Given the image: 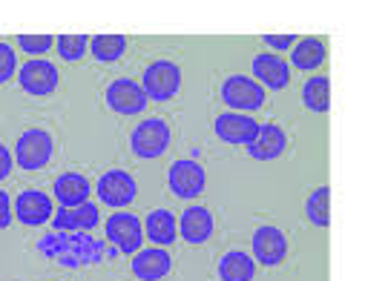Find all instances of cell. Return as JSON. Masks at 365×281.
Masks as SVG:
<instances>
[{"label":"cell","instance_id":"8fae6325","mask_svg":"<svg viewBox=\"0 0 365 281\" xmlns=\"http://www.w3.org/2000/svg\"><path fill=\"white\" fill-rule=\"evenodd\" d=\"M253 255L256 261H262L264 267H277L285 261L288 255V238L279 227H273V224H264L253 233Z\"/></svg>","mask_w":365,"mask_h":281},{"label":"cell","instance_id":"d6986e66","mask_svg":"<svg viewBox=\"0 0 365 281\" xmlns=\"http://www.w3.org/2000/svg\"><path fill=\"white\" fill-rule=\"evenodd\" d=\"M253 78L264 89H285L291 83V66L279 55H256L253 58Z\"/></svg>","mask_w":365,"mask_h":281},{"label":"cell","instance_id":"ba28073f","mask_svg":"<svg viewBox=\"0 0 365 281\" xmlns=\"http://www.w3.org/2000/svg\"><path fill=\"white\" fill-rule=\"evenodd\" d=\"M96 193H98V201H101V204H107V207L115 210V207H127V204L135 201L138 184H135V178H133L130 172H124V169H110V172H104V175L98 178Z\"/></svg>","mask_w":365,"mask_h":281},{"label":"cell","instance_id":"3957f363","mask_svg":"<svg viewBox=\"0 0 365 281\" xmlns=\"http://www.w3.org/2000/svg\"><path fill=\"white\" fill-rule=\"evenodd\" d=\"M170 141H173V132L167 127V121L161 118H147L141 121L133 135H130V149L133 155L144 158V161H153V158H161L167 149H170Z\"/></svg>","mask_w":365,"mask_h":281},{"label":"cell","instance_id":"4316f807","mask_svg":"<svg viewBox=\"0 0 365 281\" xmlns=\"http://www.w3.org/2000/svg\"><path fill=\"white\" fill-rule=\"evenodd\" d=\"M18 46L26 55H46L55 46V38L52 35H18Z\"/></svg>","mask_w":365,"mask_h":281},{"label":"cell","instance_id":"5bb4252c","mask_svg":"<svg viewBox=\"0 0 365 281\" xmlns=\"http://www.w3.org/2000/svg\"><path fill=\"white\" fill-rule=\"evenodd\" d=\"M259 124L250 118V115H242V112H222L213 124V132L219 141L225 144H239V147H247L256 135Z\"/></svg>","mask_w":365,"mask_h":281},{"label":"cell","instance_id":"cb8c5ba5","mask_svg":"<svg viewBox=\"0 0 365 281\" xmlns=\"http://www.w3.org/2000/svg\"><path fill=\"white\" fill-rule=\"evenodd\" d=\"M89 49L98 63H115L127 52V38L124 35H96L89 38Z\"/></svg>","mask_w":365,"mask_h":281},{"label":"cell","instance_id":"277c9868","mask_svg":"<svg viewBox=\"0 0 365 281\" xmlns=\"http://www.w3.org/2000/svg\"><path fill=\"white\" fill-rule=\"evenodd\" d=\"M55 155V141L46 129H26L15 144V161L26 172L43 169Z\"/></svg>","mask_w":365,"mask_h":281},{"label":"cell","instance_id":"44dd1931","mask_svg":"<svg viewBox=\"0 0 365 281\" xmlns=\"http://www.w3.org/2000/svg\"><path fill=\"white\" fill-rule=\"evenodd\" d=\"M144 235L155 244V247H170L178 235V224L175 216L170 210H153L144 221Z\"/></svg>","mask_w":365,"mask_h":281},{"label":"cell","instance_id":"7402d4cb","mask_svg":"<svg viewBox=\"0 0 365 281\" xmlns=\"http://www.w3.org/2000/svg\"><path fill=\"white\" fill-rule=\"evenodd\" d=\"M325 55H328L325 41H319V38H302L291 49V63L299 72H311V69H319L325 63Z\"/></svg>","mask_w":365,"mask_h":281},{"label":"cell","instance_id":"52a82bcc","mask_svg":"<svg viewBox=\"0 0 365 281\" xmlns=\"http://www.w3.org/2000/svg\"><path fill=\"white\" fill-rule=\"evenodd\" d=\"M104 233L113 241V247L118 253H127V255H135L141 250V244H144V224L133 213H115V216H110L104 221Z\"/></svg>","mask_w":365,"mask_h":281},{"label":"cell","instance_id":"484cf974","mask_svg":"<svg viewBox=\"0 0 365 281\" xmlns=\"http://www.w3.org/2000/svg\"><path fill=\"white\" fill-rule=\"evenodd\" d=\"M55 46H58L61 60L78 63V60L86 55V49H89V38H86V35H58V38H55Z\"/></svg>","mask_w":365,"mask_h":281},{"label":"cell","instance_id":"f546056e","mask_svg":"<svg viewBox=\"0 0 365 281\" xmlns=\"http://www.w3.org/2000/svg\"><path fill=\"white\" fill-rule=\"evenodd\" d=\"M12 198H9V193H4L0 190V230H6L9 224H12Z\"/></svg>","mask_w":365,"mask_h":281},{"label":"cell","instance_id":"5b68a950","mask_svg":"<svg viewBox=\"0 0 365 281\" xmlns=\"http://www.w3.org/2000/svg\"><path fill=\"white\" fill-rule=\"evenodd\" d=\"M222 101L230 107V112L247 115L264 107V89L247 75H230L222 83Z\"/></svg>","mask_w":365,"mask_h":281},{"label":"cell","instance_id":"4dcf8cb0","mask_svg":"<svg viewBox=\"0 0 365 281\" xmlns=\"http://www.w3.org/2000/svg\"><path fill=\"white\" fill-rule=\"evenodd\" d=\"M12 164H15V158H12V152L0 144V181H6L9 175H12Z\"/></svg>","mask_w":365,"mask_h":281},{"label":"cell","instance_id":"7a4b0ae2","mask_svg":"<svg viewBox=\"0 0 365 281\" xmlns=\"http://www.w3.org/2000/svg\"><path fill=\"white\" fill-rule=\"evenodd\" d=\"M141 89L147 101H173L181 89V69L173 60H153L141 75Z\"/></svg>","mask_w":365,"mask_h":281},{"label":"cell","instance_id":"9a60e30c","mask_svg":"<svg viewBox=\"0 0 365 281\" xmlns=\"http://www.w3.org/2000/svg\"><path fill=\"white\" fill-rule=\"evenodd\" d=\"M178 230H181V238H185L187 244L199 247V244H205V241L213 235V230H216L213 213H210L207 207H202V204H193V207H187L185 213H181Z\"/></svg>","mask_w":365,"mask_h":281},{"label":"cell","instance_id":"83f0119b","mask_svg":"<svg viewBox=\"0 0 365 281\" xmlns=\"http://www.w3.org/2000/svg\"><path fill=\"white\" fill-rule=\"evenodd\" d=\"M15 69H18V55L9 43H0V86L9 83L15 78Z\"/></svg>","mask_w":365,"mask_h":281},{"label":"cell","instance_id":"e0dca14e","mask_svg":"<svg viewBox=\"0 0 365 281\" xmlns=\"http://www.w3.org/2000/svg\"><path fill=\"white\" fill-rule=\"evenodd\" d=\"M52 193H55V198H58V204L63 210H72V207H81V204L89 201L93 186H89V181L81 172H63V175L55 178Z\"/></svg>","mask_w":365,"mask_h":281},{"label":"cell","instance_id":"ffe728a7","mask_svg":"<svg viewBox=\"0 0 365 281\" xmlns=\"http://www.w3.org/2000/svg\"><path fill=\"white\" fill-rule=\"evenodd\" d=\"M219 278L222 281H253L256 275V261L245 253V250H230L219 258V267H216Z\"/></svg>","mask_w":365,"mask_h":281},{"label":"cell","instance_id":"6da1fadb","mask_svg":"<svg viewBox=\"0 0 365 281\" xmlns=\"http://www.w3.org/2000/svg\"><path fill=\"white\" fill-rule=\"evenodd\" d=\"M107 244L89 233H49L38 241V253L52 258L61 267L78 270L86 264H101L107 258Z\"/></svg>","mask_w":365,"mask_h":281},{"label":"cell","instance_id":"ac0fdd59","mask_svg":"<svg viewBox=\"0 0 365 281\" xmlns=\"http://www.w3.org/2000/svg\"><path fill=\"white\" fill-rule=\"evenodd\" d=\"M173 270V258L164 247H147L133 255V272L141 281H161Z\"/></svg>","mask_w":365,"mask_h":281},{"label":"cell","instance_id":"4fadbf2b","mask_svg":"<svg viewBox=\"0 0 365 281\" xmlns=\"http://www.w3.org/2000/svg\"><path fill=\"white\" fill-rule=\"evenodd\" d=\"M101 224V210L98 204H81V207H72V210H58L52 216V227L55 233H89Z\"/></svg>","mask_w":365,"mask_h":281},{"label":"cell","instance_id":"603a6c76","mask_svg":"<svg viewBox=\"0 0 365 281\" xmlns=\"http://www.w3.org/2000/svg\"><path fill=\"white\" fill-rule=\"evenodd\" d=\"M302 104L317 115L328 112V107H331V80L325 75H317L302 86Z\"/></svg>","mask_w":365,"mask_h":281},{"label":"cell","instance_id":"f1b7e54d","mask_svg":"<svg viewBox=\"0 0 365 281\" xmlns=\"http://www.w3.org/2000/svg\"><path fill=\"white\" fill-rule=\"evenodd\" d=\"M270 49H277V52H291L297 46V35H264L262 38Z\"/></svg>","mask_w":365,"mask_h":281},{"label":"cell","instance_id":"8992f818","mask_svg":"<svg viewBox=\"0 0 365 281\" xmlns=\"http://www.w3.org/2000/svg\"><path fill=\"white\" fill-rule=\"evenodd\" d=\"M167 184H170V193H173L175 198L193 201V198H199V196L205 193L207 175H205V169L199 166V161H193V158H178V161H173V166H170Z\"/></svg>","mask_w":365,"mask_h":281},{"label":"cell","instance_id":"2e32d148","mask_svg":"<svg viewBox=\"0 0 365 281\" xmlns=\"http://www.w3.org/2000/svg\"><path fill=\"white\" fill-rule=\"evenodd\" d=\"M285 147H288V135L277 124H259L253 141L247 144V155L256 161H273L285 152Z\"/></svg>","mask_w":365,"mask_h":281},{"label":"cell","instance_id":"d4e9b609","mask_svg":"<svg viewBox=\"0 0 365 281\" xmlns=\"http://www.w3.org/2000/svg\"><path fill=\"white\" fill-rule=\"evenodd\" d=\"M305 216L314 227H328L331 224V190L328 186H317L305 204Z\"/></svg>","mask_w":365,"mask_h":281},{"label":"cell","instance_id":"9c48e42d","mask_svg":"<svg viewBox=\"0 0 365 281\" xmlns=\"http://www.w3.org/2000/svg\"><path fill=\"white\" fill-rule=\"evenodd\" d=\"M107 107L118 115H141L150 101L144 95L141 83H135L133 78H115L110 86H107Z\"/></svg>","mask_w":365,"mask_h":281},{"label":"cell","instance_id":"7c38bea8","mask_svg":"<svg viewBox=\"0 0 365 281\" xmlns=\"http://www.w3.org/2000/svg\"><path fill=\"white\" fill-rule=\"evenodd\" d=\"M52 216L55 207L43 190H24L15 201V218L26 227H43L46 221H52Z\"/></svg>","mask_w":365,"mask_h":281},{"label":"cell","instance_id":"30bf717a","mask_svg":"<svg viewBox=\"0 0 365 281\" xmlns=\"http://www.w3.org/2000/svg\"><path fill=\"white\" fill-rule=\"evenodd\" d=\"M21 89L29 92L35 98H43V95H52L58 89V80H61V72L52 60H43V58H32L29 63L21 66Z\"/></svg>","mask_w":365,"mask_h":281}]
</instances>
